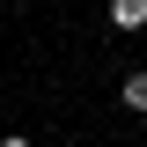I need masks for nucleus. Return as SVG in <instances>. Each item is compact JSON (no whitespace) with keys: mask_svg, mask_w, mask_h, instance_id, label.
<instances>
[{"mask_svg":"<svg viewBox=\"0 0 147 147\" xmlns=\"http://www.w3.org/2000/svg\"><path fill=\"white\" fill-rule=\"evenodd\" d=\"M0 147H30V140H22V132H7V140H0Z\"/></svg>","mask_w":147,"mask_h":147,"instance_id":"obj_3","label":"nucleus"},{"mask_svg":"<svg viewBox=\"0 0 147 147\" xmlns=\"http://www.w3.org/2000/svg\"><path fill=\"white\" fill-rule=\"evenodd\" d=\"M110 22H118V30H140L147 22V0H110Z\"/></svg>","mask_w":147,"mask_h":147,"instance_id":"obj_2","label":"nucleus"},{"mask_svg":"<svg viewBox=\"0 0 147 147\" xmlns=\"http://www.w3.org/2000/svg\"><path fill=\"white\" fill-rule=\"evenodd\" d=\"M118 103H125L132 118H147V66H132L125 81H118Z\"/></svg>","mask_w":147,"mask_h":147,"instance_id":"obj_1","label":"nucleus"}]
</instances>
